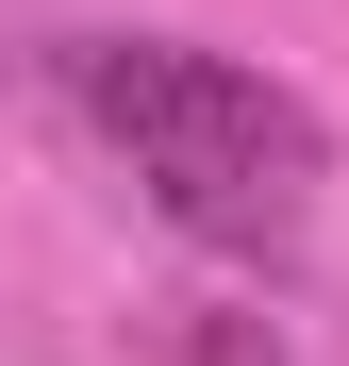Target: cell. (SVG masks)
<instances>
[{
	"instance_id": "6da1fadb",
	"label": "cell",
	"mask_w": 349,
	"mask_h": 366,
	"mask_svg": "<svg viewBox=\"0 0 349 366\" xmlns=\"http://www.w3.org/2000/svg\"><path fill=\"white\" fill-rule=\"evenodd\" d=\"M67 100L150 183V217L200 233V250H283L316 217V183H333L316 100L233 67V50H200V34H100V50H67Z\"/></svg>"
}]
</instances>
